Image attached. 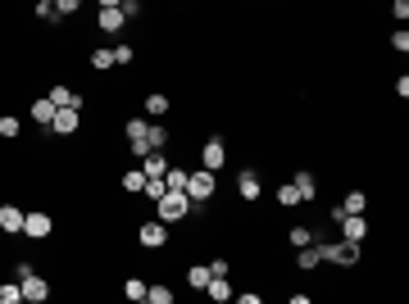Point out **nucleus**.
<instances>
[{"mask_svg": "<svg viewBox=\"0 0 409 304\" xmlns=\"http://www.w3.org/2000/svg\"><path fill=\"white\" fill-rule=\"evenodd\" d=\"M341 209H345V214H364V209H368V196H364V191H345Z\"/></svg>", "mask_w": 409, "mask_h": 304, "instance_id": "22", "label": "nucleus"}, {"mask_svg": "<svg viewBox=\"0 0 409 304\" xmlns=\"http://www.w3.org/2000/svg\"><path fill=\"white\" fill-rule=\"evenodd\" d=\"M214 191H218V173H209V168H196V173H187V200H191V205L214 200Z\"/></svg>", "mask_w": 409, "mask_h": 304, "instance_id": "2", "label": "nucleus"}, {"mask_svg": "<svg viewBox=\"0 0 409 304\" xmlns=\"http://www.w3.org/2000/svg\"><path fill=\"white\" fill-rule=\"evenodd\" d=\"M0 232H23V209L19 205H0Z\"/></svg>", "mask_w": 409, "mask_h": 304, "instance_id": "15", "label": "nucleus"}, {"mask_svg": "<svg viewBox=\"0 0 409 304\" xmlns=\"http://www.w3.org/2000/svg\"><path fill=\"white\" fill-rule=\"evenodd\" d=\"M146 114H151V119H164V114H169V96H164V91L146 96Z\"/></svg>", "mask_w": 409, "mask_h": 304, "instance_id": "23", "label": "nucleus"}, {"mask_svg": "<svg viewBox=\"0 0 409 304\" xmlns=\"http://www.w3.org/2000/svg\"><path fill=\"white\" fill-rule=\"evenodd\" d=\"M23 300V286L19 282H0V304H19Z\"/></svg>", "mask_w": 409, "mask_h": 304, "instance_id": "28", "label": "nucleus"}, {"mask_svg": "<svg viewBox=\"0 0 409 304\" xmlns=\"http://www.w3.org/2000/svg\"><path fill=\"white\" fill-rule=\"evenodd\" d=\"M146 128H151V123L141 119V114H132V119L123 123V136H128V141H141V136H146Z\"/></svg>", "mask_w": 409, "mask_h": 304, "instance_id": "21", "label": "nucleus"}, {"mask_svg": "<svg viewBox=\"0 0 409 304\" xmlns=\"http://www.w3.org/2000/svg\"><path fill=\"white\" fill-rule=\"evenodd\" d=\"M28 114H32V123H37V128H50V119H55V100H50V96L32 100V109H28Z\"/></svg>", "mask_w": 409, "mask_h": 304, "instance_id": "12", "label": "nucleus"}, {"mask_svg": "<svg viewBox=\"0 0 409 304\" xmlns=\"http://www.w3.org/2000/svg\"><path fill=\"white\" fill-rule=\"evenodd\" d=\"M91 68H100V73H105V68H114V50H109V45L91 50Z\"/></svg>", "mask_w": 409, "mask_h": 304, "instance_id": "25", "label": "nucleus"}, {"mask_svg": "<svg viewBox=\"0 0 409 304\" xmlns=\"http://www.w3.org/2000/svg\"><path fill=\"white\" fill-rule=\"evenodd\" d=\"M137 241H141V250H164V245H169V223L146 218V223L137 227Z\"/></svg>", "mask_w": 409, "mask_h": 304, "instance_id": "3", "label": "nucleus"}, {"mask_svg": "<svg viewBox=\"0 0 409 304\" xmlns=\"http://www.w3.org/2000/svg\"><path fill=\"white\" fill-rule=\"evenodd\" d=\"M359 250H364V245H355V241H332V245H323V259L350 268V263H359Z\"/></svg>", "mask_w": 409, "mask_h": 304, "instance_id": "4", "label": "nucleus"}, {"mask_svg": "<svg viewBox=\"0 0 409 304\" xmlns=\"http://www.w3.org/2000/svg\"><path fill=\"white\" fill-rule=\"evenodd\" d=\"M191 214V200H187V191H164L160 200H155V218H160V223H182V218Z\"/></svg>", "mask_w": 409, "mask_h": 304, "instance_id": "1", "label": "nucleus"}, {"mask_svg": "<svg viewBox=\"0 0 409 304\" xmlns=\"http://www.w3.org/2000/svg\"><path fill=\"white\" fill-rule=\"evenodd\" d=\"M278 205H282V209H296V205H301V191H296V182H282V186H278Z\"/></svg>", "mask_w": 409, "mask_h": 304, "instance_id": "24", "label": "nucleus"}, {"mask_svg": "<svg viewBox=\"0 0 409 304\" xmlns=\"http://www.w3.org/2000/svg\"><path fill=\"white\" fill-rule=\"evenodd\" d=\"M19 286H23V300H28V304H41L46 295H50V282H46V277H37V272L19 277Z\"/></svg>", "mask_w": 409, "mask_h": 304, "instance_id": "8", "label": "nucleus"}, {"mask_svg": "<svg viewBox=\"0 0 409 304\" xmlns=\"http://www.w3.org/2000/svg\"><path fill=\"white\" fill-rule=\"evenodd\" d=\"M109 5H119V0H100V10H109Z\"/></svg>", "mask_w": 409, "mask_h": 304, "instance_id": "40", "label": "nucleus"}, {"mask_svg": "<svg viewBox=\"0 0 409 304\" xmlns=\"http://www.w3.org/2000/svg\"><path fill=\"white\" fill-rule=\"evenodd\" d=\"M209 277H214V272H209V263H196V268L187 272V286H191V291H204V282H209Z\"/></svg>", "mask_w": 409, "mask_h": 304, "instance_id": "20", "label": "nucleus"}, {"mask_svg": "<svg viewBox=\"0 0 409 304\" xmlns=\"http://www.w3.org/2000/svg\"><path fill=\"white\" fill-rule=\"evenodd\" d=\"M123 191H128V196H141V191H146V173H141V168H128V173H123Z\"/></svg>", "mask_w": 409, "mask_h": 304, "instance_id": "19", "label": "nucleus"}, {"mask_svg": "<svg viewBox=\"0 0 409 304\" xmlns=\"http://www.w3.org/2000/svg\"><path fill=\"white\" fill-rule=\"evenodd\" d=\"M37 5H55V0H37Z\"/></svg>", "mask_w": 409, "mask_h": 304, "instance_id": "41", "label": "nucleus"}, {"mask_svg": "<svg viewBox=\"0 0 409 304\" xmlns=\"http://www.w3.org/2000/svg\"><path fill=\"white\" fill-rule=\"evenodd\" d=\"M223 163H227V145L218 141V136H209V141L200 145V168H209V173H218Z\"/></svg>", "mask_w": 409, "mask_h": 304, "instance_id": "6", "label": "nucleus"}, {"mask_svg": "<svg viewBox=\"0 0 409 304\" xmlns=\"http://www.w3.org/2000/svg\"><path fill=\"white\" fill-rule=\"evenodd\" d=\"M19 128H23V123L14 119V114H5V119H0V136H10V141L19 136Z\"/></svg>", "mask_w": 409, "mask_h": 304, "instance_id": "31", "label": "nucleus"}, {"mask_svg": "<svg viewBox=\"0 0 409 304\" xmlns=\"http://www.w3.org/2000/svg\"><path fill=\"white\" fill-rule=\"evenodd\" d=\"M164 191H169V186H164V177H146V196H151V200H160Z\"/></svg>", "mask_w": 409, "mask_h": 304, "instance_id": "32", "label": "nucleus"}, {"mask_svg": "<svg viewBox=\"0 0 409 304\" xmlns=\"http://www.w3.org/2000/svg\"><path fill=\"white\" fill-rule=\"evenodd\" d=\"M164 186H169V191H187V168H169V173H164Z\"/></svg>", "mask_w": 409, "mask_h": 304, "instance_id": "27", "label": "nucleus"}, {"mask_svg": "<svg viewBox=\"0 0 409 304\" xmlns=\"http://www.w3.org/2000/svg\"><path fill=\"white\" fill-rule=\"evenodd\" d=\"M391 50H400V54L409 50V32H405V28H396V32H391Z\"/></svg>", "mask_w": 409, "mask_h": 304, "instance_id": "34", "label": "nucleus"}, {"mask_svg": "<svg viewBox=\"0 0 409 304\" xmlns=\"http://www.w3.org/2000/svg\"><path fill=\"white\" fill-rule=\"evenodd\" d=\"M204 295L223 304V300H232L237 291H232V282H227V277H209V282H204Z\"/></svg>", "mask_w": 409, "mask_h": 304, "instance_id": "14", "label": "nucleus"}, {"mask_svg": "<svg viewBox=\"0 0 409 304\" xmlns=\"http://www.w3.org/2000/svg\"><path fill=\"white\" fill-rule=\"evenodd\" d=\"M50 100H55V109H64V105L82 109V96H77V91H68V87H50Z\"/></svg>", "mask_w": 409, "mask_h": 304, "instance_id": "18", "label": "nucleus"}, {"mask_svg": "<svg viewBox=\"0 0 409 304\" xmlns=\"http://www.w3.org/2000/svg\"><path fill=\"white\" fill-rule=\"evenodd\" d=\"M146 304H173L169 286H146Z\"/></svg>", "mask_w": 409, "mask_h": 304, "instance_id": "30", "label": "nucleus"}, {"mask_svg": "<svg viewBox=\"0 0 409 304\" xmlns=\"http://www.w3.org/2000/svg\"><path fill=\"white\" fill-rule=\"evenodd\" d=\"M141 173H146V177H164V173H169V159H164V150H151V154H146V168H141Z\"/></svg>", "mask_w": 409, "mask_h": 304, "instance_id": "17", "label": "nucleus"}, {"mask_svg": "<svg viewBox=\"0 0 409 304\" xmlns=\"http://www.w3.org/2000/svg\"><path fill=\"white\" fill-rule=\"evenodd\" d=\"M336 223H341V241L364 245V236H368V218H364V214H341Z\"/></svg>", "mask_w": 409, "mask_h": 304, "instance_id": "7", "label": "nucleus"}, {"mask_svg": "<svg viewBox=\"0 0 409 304\" xmlns=\"http://www.w3.org/2000/svg\"><path fill=\"white\" fill-rule=\"evenodd\" d=\"M77 5H82V0H55V14L68 19V14H77Z\"/></svg>", "mask_w": 409, "mask_h": 304, "instance_id": "35", "label": "nucleus"}, {"mask_svg": "<svg viewBox=\"0 0 409 304\" xmlns=\"http://www.w3.org/2000/svg\"><path fill=\"white\" fill-rule=\"evenodd\" d=\"M132 59H137L132 45H114V64H132Z\"/></svg>", "mask_w": 409, "mask_h": 304, "instance_id": "36", "label": "nucleus"}, {"mask_svg": "<svg viewBox=\"0 0 409 304\" xmlns=\"http://www.w3.org/2000/svg\"><path fill=\"white\" fill-rule=\"evenodd\" d=\"M169 145V132L164 128H146V150H164Z\"/></svg>", "mask_w": 409, "mask_h": 304, "instance_id": "26", "label": "nucleus"}, {"mask_svg": "<svg viewBox=\"0 0 409 304\" xmlns=\"http://www.w3.org/2000/svg\"><path fill=\"white\" fill-rule=\"evenodd\" d=\"M77 128H82V114H77L73 105H64V109H55V119H50V132H55V136H73Z\"/></svg>", "mask_w": 409, "mask_h": 304, "instance_id": "5", "label": "nucleus"}, {"mask_svg": "<svg viewBox=\"0 0 409 304\" xmlns=\"http://www.w3.org/2000/svg\"><path fill=\"white\" fill-rule=\"evenodd\" d=\"M96 23H100V32H109V37H114V32H123L128 14H123L119 5H109V10H100V14H96Z\"/></svg>", "mask_w": 409, "mask_h": 304, "instance_id": "10", "label": "nucleus"}, {"mask_svg": "<svg viewBox=\"0 0 409 304\" xmlns=\"http://www.w3.org/2000/svg\"><path fill=\"white\" fill-rule=\"evenodd\" d=\"M119 10L128 14V19H137V14H141V0H119Z\"/></svg>", "mask_w": 409, "mask_h": 304, "instance_id": "37", "label": "nucleus"}, {"mask_svg": "<svg viewBox=\"0 0 409 304\" xmlns=\"http://www.w3.org/2000/svg\"><path fill=\"white\" fill-rule=\"evenodd\" d=\"M291 182H296V191H301V205L318 196V182H314V173H310V168H301V173L291 177Z\"/></svg>", "mask_w": 409, "mask_h": 304, "instance_id": "16", "label": "nucleus"}, {"mask_svg": "<svg viewBox=\"0 0 409 304\" xmlns=\"http://www.w3.org/2000/svg\"><path fill=\"white\" fill-rule=\"evenodd\" d=\"M123 295H128V300H146V282H141V277H128V282H123Z\"/></svg>", "mask_w": 409, "mask_h": 304, "instance_id": "29", "label": "nucleus"}, {"mask_svg": "<svg viewBox=\"0 0 409 304\" xmlns=\"http://www.w3.org/2000/svg\"><path fill=\"white\" fill-rule=\"evenodd\" d=\"M37 19H41V23H55L59 14H55V5H37Z\"/></svg>", "mask_w": 409, "mask_h": 304, "instance_id": "39", "label": "nucleus"}, {"mask_svg": "<svg viewBox=\"0 0 409 304\" xmlns=\"http://www.w3.org/2000/svg\"><path fill=\"white\" fill-rule=\"evenodd\" d=\"M237 191H241V200H259V191H264V182H259V173H241L237 177Z\"/></svg>", "mask_w": 409, "mask_h": 304, "instance_id": "13", "label": "nucleus"}, {"mask_svg": "<svg viewBox=\"0 0 409 304\" xmlns=\"http://www.w3.org/2000/svg\"><path fill=\"white\" fill-rule=\"evenodd\" d=\"M50 214H23V236H32V241H46L50 236Z\"/></svg>", "mask_w": 409, "mask_h": 304, "instance_id": "9", "label": "nucleus"}, {"mask_svg": "<svg viewBox=\"0 0 409 304\" xmlns=\"http://www.w3.org/2000/svg\"><path fill=\"white\" fill-rule=\"evenodd\" d=\"M318 263H323V245H301V254H296V268H305V272H314L318 268Z\"/></svg>", "mask_w": 409, "mask_h": 304, "instance_id": "11", "label": "nucleus"}, {"mask_svg": "<svg viewBox=\"0 0 409 304\" xmlns=\"http://www.w3.org/2000/svg\"><path fill=\"white\" fill-rule=\"evenodd\" d=\"M391 14H396V19L405 23V19H409V0H391Z\"/></svg>", "mask_w": 409, "mask_h": 304, "instance_id": "38", "label": "nucleus"}, {"mask_svg": "<svg viewBox=\"0 0 409 304\" xmlns=\"http://www.w3.org/2000/svg\"><path fill=\"white\" fill-rule=\"evenodd\" d=\"M310 241H314L310 227H291V245H296V250H301V245H310Z\"/></svg>", "mask_w": 409, "mask_h": 304, "instance_id": "33", "label": "nucleus"}]
</instances>
